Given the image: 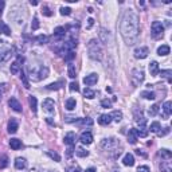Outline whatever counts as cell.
Masks as SVG:
<instances>
[{"instance_id":"obj_60","label":"cell","mask_w":172,"mask_h":172,"mask_svg":"<svg viewBox=\"0 0 172 172\" xmlns=\"http://www.w3.org/2000/svg\"><path fill=\"white\" fill-rule=\"evenodd\" d=\"M0 15H2V14H0Z\"/></svg>"},{"instance_id":"obj_40","label":"cell","mask_w":172,"mask_h":172,"mask_svg":"<svg viewBox=\"0 0 172 172\" xmlns=\"http://www.w3.org/2000/svg\"><path fill=\"white\" fill-rule=\"evenodd\" d=\"M61 85L62 82H53V84L47 85V90H58V89H61Z\"/></svg>"},{"instance_id":"obj_23","label":"cell","mask_w":172,"mask_h":172,"mask_svg":"<svg viewBox=\"0 0 172 172\" xmlns=\"http://www.w3.org/2000/svg\"><path fill=\"white\" fill-rule=\"evenodd\" d=\"M10 147L12 148L14 151H18L22 148V141L19 139H11L10 140Z\"/></svg>"},{"instance_id":"obj_49","label":"cell","mask_w":172,"mask_h":172,"mask_svg":"<svg viewBox=\"0 0 172 172\" xmlns=\"http://www.w3.org/2000/svg\"><path fill=\"white\" fill-rule=\"evenodd\" d=\"M31 28H32V30H38V28H39V20H38V18H37V16L34 18L32 24H31Z\"/></svg>"},{"instance_id":"obj_7","label":"cell","mask_w":172,"mask_h":172,"mask_svg":"<svg viewBox=\"0 0 172 172\" xmlns=\"http://www.w3.org/2000/svg\"><path fill=\"white\" fill-rule=\"evenodd\" d=\"M43 110L46 113H49V114H51L55 110V104H54V101L51 98H46L43 101Z\"/></svg>"},{"instance_id":"obj_37","label":"cell","mask_w":172,"mask_h":172,"mask_svg":"<svg viewBox=\"0 0 172 172\" xmlns=\"http://www.w3.org/2000/svg\"><path fill=\"white\" fill-rule=\"evenodd\" d=\"M157 113H159V105H152V106L148 109V114H149L151 117L156 116Z\"/></svg>"},{"instance_id":"obj_17","label":"cell","mask_w":172,"mask_h":172,"mask_svg":"<svg viewBox=\"0 0 172 172\" xmlns=\"http://www.w3.org/2000/svg\"><path fill=\"white\" fill-rule=\"evenodd\" d=\"M128 141L131 144H136L137 143V129H131L128 135Z\"/></svg>"},{"instance_id":"obj_47","label":"cell","mask_w":172,"mask_h":172,"mask_svg":"<svg viewBox=\"0 0 172 172\" xmlns=\"http://www.w3.org/2000/svg\"><path fill=\"white\" fill-rule=\"evenodd\" d=\"M110 105H112L110 100H102L101 101V106L102 108H110Z\"/></svg>"},{"instance_id":"obj_9","label":"cell","mask_w":172,"mask_h":172,"mask_svg":"<svg viewBox=\"0 0 172 172\" xmlns=\"http://www.w3.org/2000/svg\"><path fill=\"white\" fill-rule=\"evenodd\" d=\"M97 81H98V74H96V73H92V74H89V75H86V77L84 78V84H85L86 86H93V85H96Z\"/></svg>"},{"instance_id":"obj_25","label":"cell","mask_w":172,"mask_h":172,"mask_svg":"<svg viewBox=\"0 0 172 172\" xmlns=\"http://www.w3.org/2000/svg\"><path fill=\"white\" fill-rule=\"evenodd\" d=\"M54 35L58 38V39H61V38H63L65 35H66V28L65 27H62V26H59V27H57L55 30H54Z\"/></svg>"},{"instance_id":"obj_43","label":"cell","mask_w":172,"mask_h":172,"mask_svg":"<svg viewBox=\"0 0 172 172\" xmlns=\"http://www.w3.org/2000/svg\"><path fill=\"white\" fill-rule=\"evenodd\" d=\"M42 14L45 15V16H51V15H53V12L50 11V8H49L47 6H43L42 7Z\"/></svg>"},{"instance_id":"obj_31","label":"cell","mask_w":172,"mask_h":172,"mask_svg":"<svg viewBox=\"0 0 172 172\" xmlns=\"http://www.w3.org/2000/svg\"><path fill=\"white\" fill-rule=\"evenodd\" d=\"M84 96H85L88 100H93V98L96 97V92L92 90V89H89V88H86L85 90H84Z\"/></svg>"},{"instance_id":"obj_32","label":"cell","mask_w":172,"mask_h":172,"mask_svg":"<svg viewBox=\"0 0 172 172\" xmlns=\"http://www.w3.org/2000/svg\"><path fill=\"white\" fill-rule=\"evenodd\" d=\"M171 75H172V71H171V70H161V71H160V77L168 80V82L172 81V77H171Z\"/></svg>"},{"instance_id":"obj_21","label":"cell","mask_w":172,"mask_h":172,"mask_svg":"<svg viewBox=\"0 0 172 172\" xmlns=\"http://www.w3.org/2000/svg\"><path fill=\"white\" fill-rule=\"evenodd\" d=\"M149 73L151 75H157L159 74V63L156 61H152L149 63Z\"/></svg>"},{"instance_id":"obj_48","label":"cell","mask_w":172,"mask_h":172,"mask_svg":"<svg viewBox=\"0 0 172 172\" xmlns=\"http://www.w3.org/2000/svg\"><path fill=\"white\" fill-rule=\"evenodd\" d=\"M168 133H170V128H164V131H159L157 132V136H159V137H163V136H166V135H168Z\"/></svg>"},{"instance_id":"obj_36","label":"cell","mask_w":172,"mask_h":172,"mask_svg":"<svg viewBox=\"0 0 172 172\" xmlns=\"http://www.w3.org/2000/svg\"><path fill=\"white\" fill-rule=\"evenodd\" d=\"M75 153H77V156H80V157H86V156L89 155V151H86L85 148H82V147H80V148H77Z\"/></svg>"},{"instance_id":"obj_8","label":"cell","mask_w":172,"mask_h":172,"mask_svg":"<svg viewBox=\"0 0 172 172\" xmlns=\"http://www.w3.org/2000/svg\"><path fill=\"white\" fill-rule=\"evenodd\" d=\"M116 145H117V141L114 139H105L101 141V148H104L106 151H112Z\"/></svg>"},{"instance_id":"obj_39","label":"cell","mask_w":172,"mask_h":172,"mask_svg":"<svg viewBox=\"0 0 172 172\" xmlns=\"http://www.w3.org/2000/svg\"><path fill=\"white\" fill-rule=\"evenodd\" d=\"M37 42L39 43V45L49 43V37H47V35H38V37H37Z\"/></svg>"},{"instance_id":"obj_42","label":"cell","mask_w":172,"mask_h":172,"mask_svg":"<svg viewBox=\"0 0 172 172\" xmlns=\"http://www.w3.org/2000/svg\"><path fill=\"white\" fill-rule=\"evenodd\" d=\"M160 155H161V157L167 159V160H170L172 157V153L168 149H160Z\"/></svg>"},{"instance_id":"obj_24","label":"cell","mask_w":172,"mask_h":172,"mask_svg":"<svg viewBox=\"0 0 172 172\" xmlns=\"http://www.w3.org/2000/svg\"><path fill=\"white\" fill-rule=\"evenodd\" d=\"M170 51H171V49H170V46H168V45H161L157 49V54L160 57H161V55H168Z\"/></svg>"},{"instance_id":"obj_10","label":"cell","mask_w":172,"mask_h":172,"mask_svg":"<svg viewBox=\"0 0 172 172\" xmlns=\"http://www.w3.org/2000/svg\"><path fill=\"white\" fill-rule=\"evenodd\" d=\"M11 55H12L11 49H8V47H0V63L8 61Z\"/></svg>"},{"instance_id":"obj_45","label":"cell","mask_w":172,"mask_h":172,"mask_svg":"<svg viewBox=\"0 0 172 172\" xmlns=\"http://www.w3.org/2000/svg\"><path fill=\"white\" fill-rule=\"evenodd\" d=\"M47 155H49L51 159H55V161H59V160H61L59 155H58V153H55V152H51V151H49V152H47Z\"/></svg>"},{"instance_id":"obj_29","label":"cell","mask_w":172,"mask_h":172,"mask_svg":"<svg viewBox=\"0 0 172 172\" xmlns=\"http://www.w3.org/2000/svg\"><path fill=\"white\" fill-rule=\"evenodd\" d=\"M75 106H77V102L74 98H69L65 104V108L67 109V110H73V109H75Z\"/></svg>"},{"instance_id":"obj_26","label":"cell","mask_w":172,"mask_h":172,"mask_svg":"<svg viewBox=\"0 0 172 172\" xmlns=\"http://www.w3.org/2000/svg\"><path fill=\"white\" fill-rule=\"evenodd\" d=\"M75 123L78 124V125H81V127H92L93 125V120L92 118H89V117H86V118H81V120H77Z\"/></svg>"},{"instance_id":"obj_22","label":"cell","mask_w":172,"mask_h":172,"mask_svg":"<svg viewBox=\"0 0 172 172\" xmlns=\"http://www.w3.org/2000/svg\"><path fill=\"white\" fill-rule=\"evenodd\" d=\"M10 70H11V73H12L14 75H18V74H20L22 67H20V65H19V62H12Z\"/></svg>"},{"instance_id":"obj_53","label":"cell","mask_w":172,"mask_h":172,"mask_svg":"<svg viewBox=\"0 0 172 172\" xmlns=\"http://www.w3.org/2000/svg\"><path fill=\"white\" fill-rule=\"evenodd\" d=\"M137 172H151V170L147 166H141V167L137 168Z\"/></svg>"},{"instance_id":"obj_54","label":"cell","mask_w":172,"mask_h":172,"mask_svg":"<svg viewBox=\"0 0 172 172\" xmlns=\"http://www.w3.org/2000/svg\"><path fill=\"white\" fill-rule=\"evenodd\" d=\"M69 172H81V168L78 167V166H75V167H71L69 170Z\"/></svg>"},{"instance_id":"obj_16","label":"cell","mask_w":172,"mask_h":172,"mask_svg":"<svg viewBox=\"0 0 172 172\" xmlns=\"http://www.w3.org/2000/svg\"><path fill=\"white\" fill-rule=\"evenodd\" d=\"M18 128H19V124H18L16 118H11L8 121V132L10 133H15V132L18 131Z\"/></svg>"},{"instance_id":"obj_12","label":"cell","mask_w":172,"mask_h":172,"mask_svg":"<svg viewBox=\"0 0 172 172\" xmlns=\"http://www.w3.org/2000/svg\"><path fill=\"white\" fill-rule=\"evenodd\" d=\"M8 105H10V108L12 109V110L18 112V113L22 112V105H20V102H19L16 98H15V97H11L10 101H8Z\"/></svg>"},{"instance_id":"obj_56","label":"cell","mask_w":172,"mask_h":172,"mask_svg":"<svg viewBox=\"0 0 172 172\" xmlns=\"http://www.w3.org/2000/svg\"><path fill=\"white\" fill-rule=\"evenodd\" d=\"M3 8H4V2H3V0H0V14H2Z\"/></svg>"},{"instance_id":"obj_28","label":"cell","mask_w":172,"mask_h":172,"mask_svg":"<svg viewBox=\"0 0 172 172\" xmlns=\"http://www.w3.org/2000/svg\"><path fill=\"white\" fill-rule=\"evenodd\" d=\"M67 75L70 78L77 77V70H75V66H74L73 63H69V66H67Z\"/></svg>"},{"instance_id":"obj_20","label":"cell","mask_w":172,"mask_h":172,"mask_svg":"<svg viewBox=\"0 0 172 172\" xmlns=\"http://www.w3.org/2000/svg\"><path fill=\"white\" fill-rule=\"evenodd\" d=\"M163 109H164V118H167V117L172 113V102H171V101H167V102H164Z\"/></svg>"},{"instance_id":"obj_34","label":"cell","mask_w":172,"mask_h":172,"mask_svg":"<svg viewBox=\"0 0 172 172\" xmlns=\"http://www.w3.org/2000/svg\"><path fill=\"white\" fill-rule=\"evenodd\" d=\"M141 97H144V98H147V100H155L156 98L155 93L151 92V90H144V92H141Z\"/></svg>"},{"instance_id":"obj_4","label":"cell","mask_w":172,"mask_h":172,"mask_svg":"<svg viewBox=\"0 0 172 172\" xmlns=\"http://www.w3.org/2000/svg\"><path fill=\"white\" fill-rule=\"evenodd\" d=\"M144 71L143 69H133L131 73V82L133 86H140L144 81Z\"/></svg>"},{"instance_id":"obj_18","label":"cell","mask_w":172,"mask_h":172,"mask_svg":"<svg viewBox=\"0 0 172 172\" xmlns=\"http://www.w3.org/2000/svg\"><path fill=\"white\" fill-rule=\"evenodd\" d=\"M26 166H27L26 159H23V157H16V159H15V167H16V170H24Z\"/></svg>"},{"instance_id":"obj_57","label":"cell","mask_w":172,"mask_h":172,"mask_svg":"<svg viewBox=\"0 0 172 172\" xmlns=\"http://www.w3.org/2000/svg\"><path fill=\"white\" fill-rule=\"evenodd\" d=\"M136 153H137L139 156L141 155V156H144V157H145V153H144V152H141V151H140V149H136Z\"/></svg>"},{"instance_id":"obj_51","label":"cell","mask_w":172,"mask_h":172,"mask_svg":"<svg viewBox=\"0 0 172 172\" xmlns=\"http://www.w3.org/2000/svg\"><path fill=\"white\" fill-rule=\"evenodd\" d=\"M74 57H75V54H74V51H70V53L66 54V55H65L63 58H65V61H71Z\"/></svg>"},{"instance_id":"obj_52","label":"cell","mask_w":172,"mask_h":172,"mask_svg":"<svg viewBox=\"0 0 172 172\" xmlns=\"http://www.w3.org/2000/svg\"><path fill=\"white\" fill-rule=\"evenodd\" d=\"M160 170H161V172H170V167L166 166V161H163L160 164Z\"/></svg>"},{"instance_id":"obj_30","label":"cell","mask_w":172,"mask_h":172,"mask_svg":"<svg viewBox=\"0 0 172 172\" xmlns=\"http://www.w3.org/2000/svg\"><path fill=\"white\" fill-rule=\"evenodd\" d=\"M6 34V35H11V28L6 24L4 22H0V34Z\"/></svg>"},{"instance_id":"obj_41","label":"cell","mask_w":172,"mask_h":172,"mask_svg":"<svg viewBox=\"0 0 172 172\" xmlns=\"http://www.w3.org/2000/svg\"><path fill=\"white\" fill-rule=\"evenodd\" d=\"M7 166H8V157L6 155L0 156V168H6Z\"/></svg>"},{"instance_id":"obj_33","label":"cell","mask_w":172,"mask_h":172,"mask_svg":"<svg viewBox=\"0 0 172 172\" xmlns=\"http://www.w3.org/2000/svg\"><path fill=\"white\" fill-rule=\"evenodd\" d=\"M136 123H137L139 124V127H140V129H144V128H145V124H147V120L145 118H144V117L141 116V114H140V117L139 116H136Z\"/></svg>"},{"instance_id":"obj_2","label":"cell","mask_w":172,"mask_h":172,"mask_svg":"<svg viewBox=\"0 0 172 172\" xmlns=\"http://www.w3.org/2000/svg\"><path fill=\"white\" fill-rule=\"evenodd\" d=\"M88 53H89V57L92 59H97V61H101L102 58V49H101L98 41L96 39H92L88 45Z\"/></svg>"},{"instance_id":"obj_55","label":"cell","mask_w":172,"mask_h":172,"mask_svg":"<svg viewBox=\"0 0 172 172\" xmlns=\"http://www.w3.org/2000/svg\"><path fill=\"white\" fill-rule=\"evenodd\" d=\"M93 24H94V20H93V19L90 18V19L88 20V28H90V27H92Z\"/></svg>"},{"instance_id":"obj_15","label":"cell","mask_w":172,"mask_h":172,"mask_svg":"<svg viewBox=\"0 0 172 172\" xmlns=\"http://www.w3.org/2000/svg\"><path fill=\"white\" fill-rule=\"evenodd\" d=\"M63 141H65V144H67L69 147H73V144L75 143V133H74V132H69V133L65 136Z\"/></svg>"},{"instance_id":"obj_3","label":"cell","mask_w":172,"mask_h":172,"mask_svg":"<svg viewBox=\"0 0 172 172\" xmlns=\"http://www.w3.org/2000/svg\"><path fill=\"white\" fill-rule=\"evenodd\" d=\"M49 75V67L47 66H38V67H30V78L32 81H41L45 80Z\"/></svg>"},{"instance_id":"obj_13","label":"cell","mask_w":172,"mask_h":172,"mask_svg":"<svg viewBox=\"0 0 172 172\" xmlns=\"http://www.w3.org/2000/svg\"><path fill=\"white\" fill-rule=\"evenodd\" d=\"M80 141L82 144H86V145H89V144L93 143V135L90 132H82L81 137H80Z\"/></svg>"},{"instance_id":"obj_59","label":"cell","mask_w":172,"mask_h":172,"mask_svg":"<svg viewBox=\"0 0 172 172\" xmlns=\"http://www.w3.org/2000/svg\"><path fill=\"white\" fill-rule=\"evenodd\" d=\"M0 101H2V92H0Z\"/></svg>"},{"instance_id":"obj_14","label":"cell","mask_w":172,"mask_h":172,"mask_svg":"<svg viewBox=\"0 0 172 172\" xmlns=\"http://www.w3.org/2000/svg\"><path fill=\"white\" fill-rule=\"evenodd\" d=\"M123 164H124V166H127V167L135 166V157H133V155H132V153H127V155H125L124 159H123Z\"/></svg>"},{"instance_id":"obj_5","label":"cell","mask_w":172,"mask_h":172,"mask_svg":"<svg viewBox=\"0 0 172 172\" xmlns=\"http://www.w3.org/2000/svg\"><path fill=\"white\" fill-rule=\"evenodd\" d=\"M151 31H152V35H153V38H160L163 37L164 34V26L161 22H153L151 26Z\"/></svg>"},{"instance_id":"obj_35","label":"cell","mask_w":172,"mask_h":172,"mask_svg":"<svg viewBox=\"0 0 172 172\" xmlns=\"http://www.w3.org/2000/svg\"><path fill=\"white\" fill-rule=\"evenodd\" d=\"M110 117H114V120L116 123H120L121 120H123V113H121L120 110H114V112H112V114H110Z\"/></svg>"},{"instance_id":"obj_44","label":"cell","mask_w":172,"mask_h":172,"mask_svg":"<svg viewBox=\"0 0 172 172\" xmlns=\"http://www.w3.org/2000/svg\"><path fill=\"white\" fill-rule=\"evenodd\" d=\"M20 78H22L23 84H24V88L28 89V88H30V84H28V81H27V78H26V75H24V73H23V70L20 71Z\"/></svg>"},{"instance_id":"obj_58","label":"cell","mask_w":172,"mask_h":172,"mask_svg":"<svg viewBox=\"0 0 172 172\" xmlns=\"http://www.w3.org/2000/svg\"><path fill=\"white\" fill-rule=\"evenodd\" d=\"M85 172H96V170H94V168H88Z\"/></svg>"},{"instance_id":"obj_1","label":"cell","mask_w":172,"mask_h":172,"mask_svg":"<svg viewBox=\"0 0 172 172\" xmlns=\"http://www.w3.org/2000/svg\"><path fill=\"white\" fill-rule=\"evenodd\" d=\"M120 31L124 42L128 46H132L137 42L140 35V19L133 10L129 8L124 12L120 24Z\"/></svg>"},{"instance_id":"obj_46","label":"cell","mask_w":172,"mask_h":172,"mask_svg":"<svg viewBox=\"0 0 172 172\" xmlns=\"http://www.w3.org/2000/svg\"><path fill=\"white\" fill-rule=\"evenodd\" d=\"M69 86H70V90L71 92H80V86H78L77 82H71Z\"/></svg>"},{"instance_id":"obj_6","label":"cell","mask_w":172,"mask_h":172,"mask_svg":"<svg viewBox=\"0 0 172 172\" xmlns=\"http://www.w3.org/2000/svg\"><path fill=\"white\" fill-rule=\"evenodd\" d=\"M135 58L136 59H145L149 54V49L145 47V46H141V47H137L135 50Z\"/></svg>"},{"instance_id":"obj_50","label":"cell","mask_w":172,"mask_h":172,"mask_svg":"<svg viewBox=\"0 0 172 172\" xmlns=\"http://www.w3.org/2000/svg\"><path fill=\"white\" fill-rule=\"evenodd\" d=\"M61 14L62 15H70V14H71V8H69V7H62Z\"/></svg>"},{"instance_id":"obj_27","label":"cell","mask_w":172,"mask_h":172,"mask_svg":"<svg viewBox=\"0 0 172 172\" xmlns=\"http://www.w3.org/2000/svg\"><path fill=\"white\" fill-rule=\"evenodd\" d=\"M28 102H30V106H31V110H32L34 113H37V106H38V101L37 98H35L34 96H30L28 97Z\"/></svg>"},{"instance_id":"obj_19","label":"cell","mask_w":172,"mask_h":172,"mask_svg":"<svg viewBox=\"0 0 172 172\" xmlns=\"http://www.w3.org/2000/svg\"><path fill=\"white\" fill-rule=\"evenodd\" d=\"M110 121H112V117L110 114H101L100 116V118H98V124L100 125H109L110 124Z\"/></svg>"},{"instance_id":"obj_11","label":"cell","mask_w":172,"mask_h":172,"mask_svg":"<svg viewBox=\"0 0 172 172\" xmlns=\"http://www.w3.org/2000/svg\"><path fill=\"white\" fill-rule=\"evenodd\" d=\"M100 39L102 41V43H105V45H108V43H112V34L109 32L108 30L101 28L100 30Z\"/></svg>"},{"instance_id":"obj_38","label":"cell","mask_w":172,"mask_h":172,"mask_svg":"<svg viewBox=\"0 0 172 172\" xmlns=\"http://www.w3.org/2000/svg\"><path fill=\"white\" fill-rule=\"evenodd\" d=\"M160 129H161V128H160V123H157V121H153V123L151 124V127H149V131L155 132V133H157Z\"/></svg>"}]
</instances>
